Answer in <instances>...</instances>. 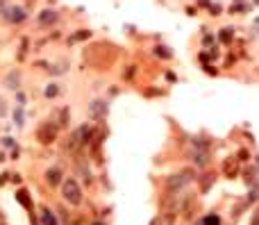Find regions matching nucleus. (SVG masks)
<instances>
[{"instance_id":"obj_19","label":"nucleus","mask_w":259,"mask_h":225,"mask_svg":"<svg viewBox=\"0 0 259 225\" xmlns=\"http://www.w3.org/2000/svg\"><path fill=\"white\" fill-rule=\"evenodd\" d=\"M45 96H48V98L57 96V87H55V84H50V89H48V91H45Z\"/></svg>"},{"instance_id":"obj_15","label":"nucleus","mask_w":259,"mask_h":225,"mask_svg":"<svg viewBox=\"0 0 259 225\" xmlns=\"http://www.w3.org/2000/svg\"><path fill=\"white\" fill-rule=\"evenodd\" d=\"M225 173H227V175H230V178H232V175H234V173H236V164H234V161H230V159H227V161H225Z\"/></svg>"},{"instance_id":"obj_16","label":"nucleus","mask_w":259,"mask_h":225,"mask_svg":"<svg viewBox=\"0 0 259 225\" xmlns=\"http://www.w3.org/2000/svg\"><path fill=\"white\" fill-rule=\"evenodd\" d=\"M154 52H157V57H166V60H168V57H171V52H168V48H164V46H157V48H154Z\"/></svg>"},{"instance_id":"obj_9","label":"nucleus","mask_w":259,"mask_h":225,"mask_svg":"<svg viewBox=\"0 0 259 225\" xmlns=\"http://www.w3.org/2000/svg\"><path fill=\"white\" fill-rule=\"evenodd\" d=\"M45 182H48L50 187H57V184L62 182V171L59 168H48L45 171Z\"/></svg>"},{"instance_id":"obj_18","label":"nucleus","mask_w":259,"mask_h":225,"mask_svg":"<svg viewBox=\"0 0 259 225\" xmlns=\"http://www.w3.org/2000/svg\"><path fill=\"white\" fill-rule=\"evenodd\" d=\"M80 39H89V32H86V30H80V32L71 39V41H80Z\"/></svg>"},{"instance_id":"obj_20","label":"nucleus","mask_w":259,"mask_h":225,"mask_svg":"<svg viewBox=\"0 0 259 225\" xmlns=\"http://www.w3.org/2000/svg\"><path fill=\"white\" fill-rule=\"evenodd\" d=\"M232 30H223V34H221V39H223V41H230V39H232Z\"/></svg>"},{"instance_id":"obj_11","label":"nucleus","mask_w":259,"mask_h":225,"mask_svg":"<svg viewBox=\"0 0 259 225\" xmlns=\"http://www.w3.org/2000/svg\"><path fill=\"white\" fill-rule=\"evenodd\" d=\"M55 21H57V12L53 10H45L39 14V25H53Z\"/></svg>"},{"instance_id":"obj_10","label":"nucleus","mask_w":259,"mask_h":225,"mask_svg":"<svg viewBox=\"0 0 259 225\" xmlns=\"http://www.w3.org/2000/svg\"><path fill=\"white\" fill-rule=\"evenodd\" d=\"M5 16H7L9 21H14V23H21V21L25 19V12H23L21 7H9V10L5 12Z\"/></svg>"},{"instance_id":"obj_12","label":"nucleus","mask_w":259,"mask_h":225,"mask_svg":"<svg viewBox=\"0 0 259 225\" xmlns=\"http://www.w3.org/2000/svg\"><path fill=\"white\" fill-rule=\"evenodd\" d=\"M5 84H7L9 89H18V73L14 71V73H9L7 78H5Z\"/></svg>"},{"instance_id":"obj_7","label":"nucleus","mask_w":259,"mask_h":225,"mask_svg":"<svg viewBox=\"0 0 259 225\" xmlns=\"http://www.w3.org/2000/svg\"><path fill=\"white\" fill-rule=\"evenodd\" d=\"M177 207H166V209L159 214V225H175L177 223Z\"/></svg>"},{"instance_id":"obj_24","label":"nucleus","mask_w":259,"mask_h":225,"mask_svg":"<svg viewBox=\"0 0 259 225\" xmlns=\"http://www.w3.org/2000/svg\"><path fill=\"white\" fill-rule=\"evenodd\" d=\"M254 3H259V0H254Z\"/></svg>"},{"instance_id":"obj_8","label":"nucleus","mask_w":259,"mask_h":225,"mask_svg":"<svg viewBox=\"0 0 259 225\" xmlns=\"http://www.w3.org/2000/svg\"><path fill=\"white\" fill-rule=\"evenodd\" d=\"M193 207H195V196H193V193H186V196L182 198L177 211H182V214H191V211H193Z\"/></svg>"},{"instance_id":"obj_17","label":"nucleus","mask_w":259,"mask_h":225,"mask_svg":"<svg viewBox=\"0 0 259 225\" xmlns=\"http://www.w3.org/2000/svg\"><path fill=\"white\" fill-rule=\"evenodd\" d=\"M204 225H221V218H218L216 214H214V216H207V218H204Z\"/></svg>"},{"instance_id":"obj_4","label":"nucleus","mask_w":259,"mask_h":225,"mask_svg":"<svg viewBox=\"0 0 259 225\" xmlns=\"http://www.w3.org/2000/svg\"><path fill=\"white\" fill-rule=\"evenodd\" d=\"M57 123H53V121H45L43 125H41L39 130H36V139H39L43 146H48V143H53L55 139H57Z\"/></svg>"},{"instance_id":"obj_23","label":"nucleus","mask_w":259,"mask_h":225,"mask_svg":"<svg viewBox=\"0 0 259 225\" xmlns=\"http://www.w3.org/2000/svg\"><path fill=\"white\" fill-rule=\"evenodd\" d=\"M93 225H102V223H93Z\"/></svg>"},{"instance_id":"obj_3","label":"nucleus","mask_w":259,"mask_h":225,"mask_svg":"<svg viewBox=\"0 0 259 225\" xmlns=\"http://www.w3.org/2000/svg\"><path fill=\"white\" fill-rule=\"evenodd\" d=\"M191 180H193V171H180V173H173L171 178L166 180V189L168 191H180L184 184H189Z\"/></svg>"},{"instance_id":"obj_22","label":"nucleus","mask_w":259,"mask_h":225,"mask_svg":"<svg viewBox=\"0 0 259 225\" xmlns=\"http://www.w3.org/2000/svg\"><path fill=\"white\" fill-rule=\"evenodd\" d=\"M250 225H259V211L254 214V218H252V223H250Z\"/></svg>"},{"instance_id":"obj_2","label":"nucleus","mask_w":259,"mask_h":225,"mask_svg":"<svg viewBox=\"0 0 259 225\" xmlns=\"http://www.w3.org/2000/svg\"><path fill=\"white\" fill-rule=\"evenodd\" d=\"M191 159L195 161V166L204 168L209 164V146L202 139H193V146H191Z\"/></svg>"},{"instance_id":"obj_13","label":"nucleus","mask_w":259,"mask_h":225,"mask_svg":"<svg viewBox=\"0 0 259 225\" xmlns=\"http://www.w3.org/2000/svg\"><path fill=\"white\" fill-rule=\"evenodd\" d=\"M41 218H43V225H57V223H55V216L50 214L48 209H43V214H41Z\"/></svg>"},{"instance_id":"obj_5","label":"nucleus","mask_w":259,"mask_h":225,"mask_svg":"<svg viewBox=\"0 0 259 225\" xmlns=\"http://www.w3.org/2000/svg\"><path fill=\"white\" fill-rule=\"evenodd\" d=\"M89 139H91V128H89V125H80V128L73 132L71 143H68V146H71V148H80V146H84V143H89Z\"/></svg>"},{"instance_id":"obj_21","label":"nucleus","mask_w":259,"mask_h":225,"mask_svg":"<svg viewBox=\"0 0 259 225\" xmlns=\"http://www.w3.org/2000/svg\"><path fill=\"white\" fill-rule=\"evenodd\" d=\"M5 114H7V107H5V100L0 98V116H5Z\"/></svg>"},{"instance_id":"obj_6","label":"nucleus","mask_w":259,"mask_h":225,"mask_svg":"<svg viewBox=\"0 0 259 225\" xmlns=\"http://www.w3.org/2000/svg\"><path fill=\"white\" fill-rule=\"evenodd\" d=\"M89 114H91V119L102 121L105 114H107V102H105V100H93L89 105Z\"/></svg>"},{"instance_id":"obj_14","label":"nucleus","mask_w":259,"mask_h":225,"mask_svg":"<svg viewBox=\"0 0 259 225\" xmlns=\"http://www.w3.org/2000/svg\"><path fill=\"white\" fill-rule=\"evenodd\" d=\"M18 202H23L25 207H32L30 198H27V191H18Z\"/></svg>"},{"instance_id":"obj_1","label":"nucleus","mask_w":259,"mask_h":225,"mask_svg":"<svg viewBox=\"0 0 259 225\" xmlns=\"http://www.w3.org/2000/svg\"><path fill=\"white\" fill-rule=\"evenodd\" d=\"M62 196H64V200L68 202V205H80L82 202V189H80V184L75 182L73 178H66L64 180V184H62Z\"/></svg>"}]
</instances>
